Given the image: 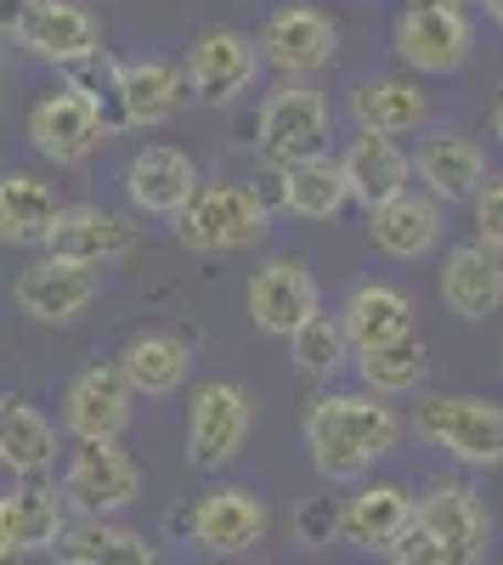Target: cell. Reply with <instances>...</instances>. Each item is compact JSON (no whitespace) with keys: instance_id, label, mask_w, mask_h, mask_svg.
Here are the masks:
<instances>
[{"instance_id":"obj_30","label":"cell","mask_w":503,"mask_h":565,"mask_svg":"<svg viewBox=\"0 0 503 565\" xmlns=\"http://www.w3.org/2000/svg\"><path fill=\"white\" fill-rule=\"evenodd\" d=\"M57 463V424L23 396H0V469L40 481Z\"/></svg>"},{"instance_id":"obj_28","label":"cell","mask_w":503,"mask_h":565,"mask_svg":"<svg viewBox=\"0 0 503 565\" xmlns=\"http://www.w3.org/2000/svg\"><path fill=\"white\" fill-rule=\"evenodd\" d=\"M425 114H430V97H425V85L407 79V74H368V79H356V90H351L356 130L407 136V130L425 125Z\"/></svg>"},{"instance_id":"obj_39","label":"cell","mask_w":503,"mask_h":565,"mask_svg":"<svg viewBox=\"0 0 503 565\" xmlns=\"http://www.w3.org/2000/svg\"><path fill=\"white\" fill-rule=\"evenodd\" d=\"M23 7H29V0H0V34H7V40H12V29H18Z\"/></svg>"},{"instance_id":"obj_12","label":"cell","mask_w":503,"mask_h":565,"mask_svg":"<svg viewBox=\"0 0 503 565\" xmlns=\"http://www.w3.org/2000/svg\"><path fill=\"white\" fill-rule=\"evenodd\" d=\"M136 418V391L125 385L119 362L79 367L63 391V430L74 441H119Z\"/></svg>"},{"instance_id":"obj_22","label":"cell","mask_w":503,"mask_h":565,"mask_svg":"<svg viewBox=\"0 0 503 565\" xmlns=\"http://www.w3.org/2000/svg\"><path fill=\"white\" fill-rule=\"evenodd\" d=\"M441 238H447L441 204L430 193H414V186L385 199L379 210H368V244L390 260H425L441 249Z\"/></svg>"},{"instance_id":"obj_23","label":"cell","mask_w":503,"mask_h":565,"mask_svg":"<svg viewBox=\"0 0 503 565\" xmlns=\"http://www.w3.org/2000/svg\"><path fill=\"white\" fill-rule=\"evenodd\" d=\"M68 526V509L57 498V487L23 481L0 498V565H18L29 554H52L57 532Z\"/></svg>"},{"instance_id":"obj_2","label":"cell","mask_w":503,"mask_h":565,"mask_svg":"<svg viewBox=\"0 0 503 565\" xmlns=\"http://www.w3.org/2000/svg\"><path fill=\"white\" fill-rule=\"evenodd\" d=\"M266 232H271V204L249 181H210L175 215V238L193 255H244L266 244Z\"/></svg>"},{"instance_id":"obj_29","label":"cell","mask_w":503,"mask_h":565,"mask_svg":"<svg viewBox=\"0 0 503 565\" xmlns=\"http://www.w3.org/2000/svg\"><path fill=\"white\" fill-rule=\"evenodd\" d=\"M340 322H345L351 351H374V345L414 334V300H407L396 282H356L351 300L340 306Z\"/></svg>"},{"instance_id":"obj_25","label":"cell","mask_w":503,"mask_h":565,"mask_svg":"<svg viewBox=\"0 0 503 565\" xmlns=\"http://www.w3.org/2000/svg\"><path fill=\"white\" fill-rule=\"evenodd\" d=\"M188 74L164 57H136V63H119V103H125V125L136 130H153V125H170L181 108H188Z\"/></svg>"},{"instance_id":"obj_33","label":"cell","mask_w":503,"mask_h":565,"mask_svg":"<svg viewBox=\"0 0 503 565\" xmlns=\"http://www.w3.org/2000/svg\"><path fill=\"white\" fill-rule=\"evenodd\" d=\"M356 367H362V391L368 396H414L430 373V351L419 334L407 340H390V345H374V351H356Z\"/></svg>"},{"instance_id":"obj_16","label":"cell","mask_w":503,"mask_h":565,"mask_svg":"<svg viewBox=\"0 0 503 565\" xmlns=\"http://www.w3.org/2000/svg\"><path fill=\"white\" fill-rule=\"evenodd\" d=\"M414 521H419V498H407V487H396V481L362 487L356 481V492L340 503L334 537L362 548V554H390L407 532H414Z\"/></svg>"},{"instance_id":"obj_9","label":"cell","mask_w":503,"mask_h":565,"mask_svg":"<svg viewBox=\"0 0 503 565\" xmlns=\"http://www.w3.org/2000/svg\"><path fill=\"white\" fill-rule=\"evenodd\" d=\"M103 295V271L97 266H79V260H63V255H40L18 271L12 282V306L40 322V328H68L74 317H85Z\"/></svg>"},{"instance_id":"obj_13","label":"cell","mask_w":503,"mask_h":565,"mask_svg":"<svg viewBox=\"0 0 503 565\" xmlns=\"http://www.w3.org/2000/svg\"><path fill=\"white\" fill-rule=\"evenodd\" d=\"M12 40L29 57L68 68V63H85L103 52V18L90 7H79V0H29Z\"/></svg>"},{"instance_id":"obj_19","label":"cell","mask_w":503,"mask_h":565,"mask_svg":"<svg viewBox=\"0 0 503 565\" xmlns=\"http://www.w3.org/2000/svg\"><path fill=\"white\" fill-rule=\"evenodd\" d=\"M340 175H345V193L362 210H379L385 199H396V193L414 186V153H407L396 136L356 130L345 141V153H340Z\"/></svg>"},{"instance_id":"obj_40","label":"cell","mask_w":503,"mask_h":565,"mask_svg":"<svg viewBox=\"0 0 503 565\" xmlns=\"http://www.w3.org/2000/svg\"><path fill=\"white\" fill-rule=\"evenodd\" d=\"M492 136H497V148H503V97L492 103Z\"/></svg>"},{"instance_id":"obj_43","label":"cell","mask_w":503,"mask_h":565,"mask_svg":"<svg viewBox=\"0 0 503 565\" xmlns=\"http://www.w3.org/2000/svg\"><path fill=\"white\" fill-rule=\"evenodd\" d=\"M0 40H7V34H0ZM0 63H7V52H0Z\"/></svg>"},{"instance_id":"obj_8","label":"cell","mask_w":503,"mask_h":565,"mask_svg":"<svg viewBox=\"0 0 503 565\" xmlns=\"http://www.w3.org/2000/svg\"><path fill=\"white\" fill-rule=\"evenodd\" d=\"M414 430L459 463H503V407L486 396H425Z\"/></svg>"},{"instance_id":"obj_5","label":"cell","mask_w":503,"mask_h":565,"mask_svg":"<svg viewBox=\"0 0 503 565\" xmlns=\"http://www.w3.org/2000/svg\"><path fill=\"white\" fill-rule=\"evenodd\" d=\"M249 424H255V396L233 380H204L188 407V463L199 476L226 469L249 447Z\"/></svg>"},{"instance_id":"obj_17","label":"cell","mask_w":503,"mask_h":565,"mask_svg":"<svg viewBox=\"0 0 503 565\" xmlns=\"http://www.w3.org/2000/svg\"><path fill=\"white\" fill-rule=\"evenodd\" d=\"M29 141H34V153L52 159V164H85L108 141V130H103V114L90 108L79 90L63 85V90H52V97H40L29 108Z\"/></svg>"},{"instance_id":"obj_31","label":"cell","mask_w":503,"mask_h":565,"mask_svg":"<svg viewBox=\"0 0 503 565\" xmlns=\"http://www.w3.org/2000/svg\"><path fill=\"white\" fill-rule=\"evenodd\" d=\"M52 554H57V565H159V554L142 532H130L119 521H85V514H74L57 532Z\"/></svg>"},{"instance_id":"obj_14","label":"cell","mask_w":503,"mask_h":565,"mask_svg":"<svg viewBox=\"0 0 503 565\" xmlns=\"http://www.w3.org/2000/svg\"><path fill=\"white\" fill-rule=\"evenodd\" d=\"M244 306H249V322L271 340H289L306 317L323 311V289L306 260L283 255V260H266L260 271H249V289H244Z\"/></svg>"},{"instance_id":"obj_3","label":"cell","mask_w":503,"mask_h":565,"mask_svg":"<svg viewBox=\"0 0 503 565\" xmlns=\"http://www.w3.org/2000/svg\"><path fill=\"white\" fill-rule=\"evenodd\" d=\"M329 130H334V108L311 79H278V90L260 103V119H255L260 159L271 170L329 153Z\"/></svg>"},{"instance_id":"obj_18","label":"cell","mask_w":503,"mask_h":565,"mask_svg":"<svg viewBox=\"0 0 503 565\" xmlns=\"http://www.w3.org/2000/svg\"><path fill=\"white\" fill-rule=\"evenodd\" d=\"M193 543L204 554H249L255 543H266L271 532V509L266 498H255L249 487H215L199 509H193V521H188Z\"/></svg>"},{"instance_id":"obj_37","label":"cell","mask_w":503,"mask_h":565,"mask_svg":"<svg viewBox=\"0 0 503 565\" xmlns=\"http://www.w3.org/2000/svg\"><path fill=\"white\" fill-rule=\"evenodd\" d=\"M334 526H340V509H334L329 498H317V503H306V509L295 514V532H300V543H306V548L329 543V537H334Z\"/></svg>"},{"instance_id":"obj_35","label":"cell","mask_w":503,"mask_h":565,"mask_svg":"<svg viewBox=\"0 0 503 565\" xmlns=\"http://www.w3.org/2000/svg\"><path fill=\"white\" fill-rule=\"evenodd\" d=\"M68 90H79V97L103 114V130H125V103H119V57H108V45L97 57H85V63H68Z\"/></svg>"},{"instance_id":"obj_41","label":"cell","mask_w":503,"mask_h":565,"mask_svg":"<svg viewBox=\"0 0 503 565\" xmlns=\"http://www.w3.org/2000/svg\"><path fill=\"white\" fill-rule=\"evenodd\" d=\"M481 7H486V18H492V23L503 29V0H481Z\"/></svg>"},{"instance_id":"obj_42","label":"cell","mask_w":503,"mask_h":565,"mask_svg":"<svg viewBox=\"0 0 503 565\" xmlns=\"http://www.w3.org/2000/svg\"><path fill=\"white\" fill-rule=\"evenodd\" d=\"M447 7H464V0H447Z\"/></svg>"},{"instance_id":"obj_15","label":"cell","mask_w":503,"mask_h":565,"mask_svg":"<svg viewBox=\"0 0 503 565\" xmlns=\"http://www.w3.org/2000/svg\"><path fill=\"white\" fill-rule=\"evenodd\" d=\"M119 186H125V199H130V210H136V215L175 221L204 181H199L193 153L170 148V141H148V148H136V153H130V164H125Z\"/></svg>"},{"instance_id":"obj_6","label":"cell","mask_w":503,"mask_h":565,"mask_svg":"<svg viewBox=\"0 0 503 565\" xmlns=\"http://www.w3.org/2000/svg\"><path fill=\"white\" fill-rule=\"evenodd\" d=\"M142 498V469L119 441H79L63 469V509L85 521H114L119 509Z\"/></svg>"},{"instance_id":"obj_32","label":"cell","mask_w":503,"mask_h":565,"mask_svg":"<svg viewBox=\"0 0 503 565\" xmlns=\"http://www.w3.org/2000/svg\"><path fill=\"white\" fill-rule=\"evenodd\" d=\"M278 204L300 221H334L351 193H345V175H340V159L317 153V159H300L289 170H278Z\"/></svg>"},{"instance_id":"obj_24","label":"cell","mask_w":503,"mask_h":565,"mask_svg":"<svg viewBox=\"0 0 503 565\" xmlns=\"http://www.w3.org/2000/svg\"><path fill=\"white\" fill-rule=\"evenodd\" d=\"M414 175L425 181V193H430L436 204H470L492 170H486L481 141H470V136H459V130H441V136H425V141H419Z\"/></svg>"},{"instance_id":"obj_36","label":"cell","mask_w":503,"mask_h":565,"mask_svg":"<svg viewBox=\"0 0 503 565\" xmlns=\"http://www.w3.org/2000/svg\"><path fill=\"white\" fill-rule=\"evenodd\" d=\"M470 204H475V244L503 255V175H486Z\"/></svg>"},{"instance_id":"obj_20","label":"cell","mask_w":503,"mask_h":565,"mask_svg":"<svg viewBox=\"0 0 503 565\" xmlns=\"http://www.w3.org/2000/svg\"><path fill=\"white\" fill-rule=\"evenodd\" d=\"M441 306L464 322H486L503 311V255L486 244H452L436 271Z\"/></svg>"},{"instance_id":"obj_7","label":"cell","mask_w":503,"mask_h":565,"mask_svg":"<svg viewBox=\"0 0 503 565\" xmlns=\"http://www.w3.org/2000/svg\"><path fill=\"white\" fill-rule=\"evenodd\" d=\"M181 74H188V90L204 108H233L260 79V45H255V34H244L233 23H210L193 34Z\"/></svg>"},{"instance_id":"obj_21","label":"cell","mask_w":503,"mask_h":565,"mask_svg":"<svg viewBox=\"0 0 503 565\" xmlns=\"http://www.w3.org/2000/svg\"><path fill=\"white\" fill-rule=\"evenodd\" d=\"M136 249V226L130 215L119 210H103V204H63L52 238H45V255H63V260H79V266H114Z\"/></svg>"},{"instance_id":"obj_10","label":"cell","mask_w":503,"mask_h":565,"mask_svg":"<svg viewBox=\"0 0 503 565\" xmlns=\"http://www.w3.org/2000/svg\"><path fill=\"white\" fill-rule=\"evenodd\" d=\"M255 45H260V63L278 68V79H311V74H323L334 63L340 29L317 7H278L260 23Z\"/></svg>"},{"instance_id":"obj_26","label":"cell","mask_w":503,"mask_h":565,"mask_svg":"<svg viewBox=\"0 0 503 565\" xmlns=\"http://www.w3.org/2000/svg\"><path fill=\"white\" fill-rule=\"evenodd\" d=\"M119 373H125V385L136 396H148V402H164L175 396L181 385H188V373H193V345L170 334V328H148V334H136L119 356Z\"/></svg>"},{"instance_id":"obj_4","label":"cell","mask_w":503,"mask_h":565,"mask_svg":"<svg viewBox=\"0 0 503 565\" xmlns=\"http://www.w3.org/2000/svg\"><path fill=\"white\" fill-rule=\"evenodd\" d=\"M390 45L396 57L414 68V74H459L470 57H475V23L464 7H447V0H414L396 29H390Z\"/></svg>"},{"instance_id":"obj_1","label":"cell","mask_w":503,"mask_h":565,"mask_svg":"<svg viewBox=\"0 0 503 565\" xmlns=\"http://www.w3.org/2000/svg\"><path fill=\"white\" fill-rule=\"evenodd\" d=\"M402 436V413L368 391H323L306 407V447L323 481H368V469L390 458Z\"/></svg>"},{"instance_id":"obj_11","label":"cell","mask_w":503,"mask_h":565,"mask_svg":"<svg viewBox=\"0 0 503 565\" xmlns=\"http://www.w3.org/2000/svg\"><path fill=\"white\" fill-rule=\"evenodd\" d=\"M452 565H481L492 543V509L481 503L475 487L464 481H436L419 498V521H414Z\"/></svg>"},{"instance_id":"obj_34","label":"cell","mask_w":503,"mask_h":565,"mask_svg":"<svg viewBox=\"0 0 503 565\" xmlns=\"http://www.w3.org/2000/svg\"><path fill=\"white\" fill-rule=\"evenodd\" d=\"M289 345H295V367L306 373V380H317V385H329L334 373L351 362V340H345L340 311H334V317H329V311L306 317L295 334H289Z\"/></svg>"},{"instance_id":"obj_27","label":"cell","mask_w":503,"mask_h":565,"mask_svg":"<svg viewBox=\"0 0 503 565\" xmlns=\"http://www.w3.org/2000/svg\"><path fill=\"white\" fill-rule=\"evenodd\" d=\"M63 204L52 193V181H40L29 170H0V244L12 249H45Z\"/></svg>"},{"instance_id":"obj_38","label":"cell","mask_w":503,"mask_h":565,"mask_svg":"<svg viewBox=\"0 0 503 565\" xmlns=\"http://www.w3.org/2000/svg\"><path fill=\"white\" fill-rule=\"evenodd\" d=\"M385 559H390V565H452V559H447V554H441V548H436V543L419 532V526L407 532V537H402V543H396Z\"/></svg>"}]
</instances>
